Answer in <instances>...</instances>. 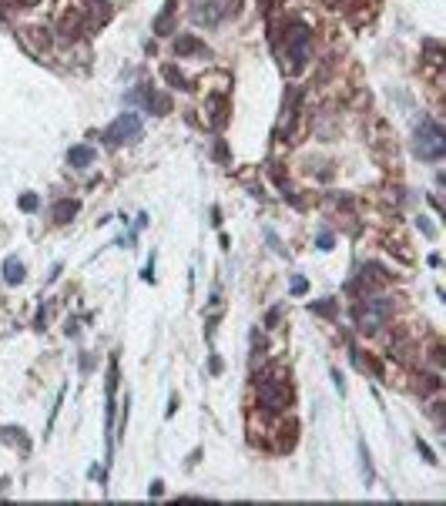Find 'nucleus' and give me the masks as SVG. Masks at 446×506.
<instances>
[{"label":"nucleus","mask_w":446,"mask_h":506,"mask_svg":"<svg viewBox=\"0 0 446 506\" xmlns=\"http://www.w3.org/2000/svg\"><path fill=\"white\" fill-rule=\"evenodd\" d=\"M309 44H312V31L306 24H292L286 31V54L292 57L289 71H299V67L309 64Z\"/></svg>","instance_id":"obj_4"},{"label":"nucleus","mask_w":446,"mask_h":506,"mask_svg":"<svg viewBox=\"0 0 446 506\" xmlns=\"http://www.w3.org/2000/svg\"><path fill=\"white\" fill-rule=\"evenodd\" d=\"M393 316V299L389 295H369L356 305V325L359 332H376L379 325H386V319Z\"/></svg>","instance_id":"obj_2"},{"label":"nucleus","mask_w":446,"mask_h":506,"mask_svg":"<svg viewBox=\"0 0 446 506\" xmlns=\"http://www.w3.org/2000/svg\"><path fill=\"white\" fill-rule=\"evenodd\" d=\"M225 108H229V101L222 94H212L208 97V121H212V128H222L225 124Z\"/></svg>","instance_id":"obj_12"},{"label":"nucleus","mask_w":446,"mask_h":506,"mask_svg":"<svg viewBox=\"0 0 446 506\" xmlns=\"http://www.w3.org/2000/svg\"><path fill=\"white\" fill-rule=\"evenodd\" d=\"M20 208H24V211H34V208H38V195H24V198H20Z\"/></svg>","instance_id":"obj_19"},{"label":"nucleus","mask_w":446,"mask_h":506,"mask_svg":"<svg viewBox=\"0 0 446 506\" xmlns=\"http://www.w3.org/2000/svg\"><path fill=\"white\" fill-rule=\"evenodd\" d=\"M306 292V279H292V295H302Z\"/></svg>","instance_id":"obj_21"},{"label":"nucleus","mask_w":446,"mask_h":506,"mask_svg":"<svg viewBox=\"0 0 446 506\" xmlns=\"http://www.w3.org/2000/svg\"><path fill=\"white\" fill-rule=\"evenodd\" d=\"M312 312H315V316H332V312H336V302H315V305H312Z\"/></svg>","instance_id":"obj_18"},{"label":"nucleus","mask_w":446,"mask_h":506,"mask_svg":"<svg viewBox=\"0 0 446 506\" xmlns=\"http://www.w3.org/2000/svg\"><path fill=\"white\" fill-rule=\"evenodd\" d=\"M81 27H84V17L67 10V14L60 17V27H58V31H60V40H78L81 38Z\"/></svg>","instance_id":"obj_9"},{"label":"nucleus","mask_w":446,"mask_h":506,"mask_svg":"<svg viewBox=\"0 0 446 506\" xmlns=\"http://www.w3.org/2000/svg\"><path fill=\"white\" fill-rule=\"evenodd\" d=\"M91 161H94V148H88V145H74L67 151V165L71 168H88Z\"/></svg>","instance_id":"obj_10"},{"label":"nucleus","mask_w":446,"mask_h":506,"mask_svg":"<svg viewBox=\"0 0 446 506\" xmlns=\"http://www.w3.org/2000/svg\"><path fill=\"white\" fill-rule=\"evenodd\" d=\"M420 228H423V235H427V238H433V235H436V231H433V225H429L427 218H420Z\"/></svg>","instance_id":"obj_23"},{"label":"nucleus","mask_w":446,"mask_h":506,"mask_svg":"<svg viewBox=\"0 0 446 506\" xmlns=\"http://www.w3.org/2000/svg\"><path fill=\"white\" fill-rule=\"evenodd\" d=\"M225 10H229L225 0H201V3L192 10V17H195V24H218V17H222Z\"/></svg>","instance_id":"obj_6"},{"label":"nucleus","mask_w":446,"mask_h":506,"mask_svg":"<svg viewBox=\"0 0 446 506\" xmlns=\"http://www.w3.org/2000/svg\"><path fill=\"white\" fill-rule=\"evenodd\" d=\"M78 208H81L78 202H71V198H67V202H58L51 215H54V222H71V218L78 215Z\"/></svg>","instance_id":"obj_15"},{"label":"nucleus","mask_w":446,"mask_h":506,"mask_svg":"<svg viewBox=\"0 0 446 506\" xmlns=\"http://www.w3.org/2000/svg\"><path fill=\"white\" fill-rule=\"evenodd\" d=\"M161 487H165V483H161V480H155V483H151V489H148V493H151V496H161Z\"/></svg>","instance_id":"obj_24"},{"label":"nucleus","mask_w":446,"mask_h":506,"mask_svg":"<svg viewBox=\"0 0 446 506\" xmlns=\"http://www.w3.org/2000/svg\"><path fill=\"white\" fill-rule=\"evenodd\" d=\"M135 138H141V117L131 111L117 114L115 121L104 128V141L108 145H124V141H135Z\"/></svg>","instance_id":"obj_5"},{"label":"nucleus","mask_w":446,"mask_h":506,"mask_svg":"<svg viewBox=\"0 0 446 506\" xmlns=\"http://www.w3.org/2000/svg\"><path fill=\"white\" fill-rule=\"evenodd\" d=\"M255 395H258V406L269 413H282L292 406V389L275 375H262V382L255 386Z\"/></svg>","instance_id":"obj_3"},{"label":"nucleus","mask_w":446,"mask_h":506,"mask_svg":"<svg viewBox=\"0 0 446 506\" xmlns=\"http://www.w3.org/2000/svg\"><path fill=\"white\" fill-rule=\"evenodd\" d=\"M128 101H144V104H148V111H155V114H168V111H172V101H168L165 94L151 91V88H144V91L128 94Z\"/></svg>","instance_id":"obj_7"},{"label":"nucleus","mask_w":446,"mask_h":506,"mask_svg":"<svg viewBox=\"0 0 446 506\" xmlns=\"http://www.w3.org/2000/svg\"><path fill=\"white\" fill-rule=\"evenodd\" d=\"M416 450H420L423 456H427V463H436V456H433V450H429V446L423 443V439H416Z\"/></svg>","instance_id":"obj_20"},{"label":"nucleus","mask_w":446,"mask_h":506,"mask_svg":"<svg viewBox=\"0 0 446 506\" xmlns=\"http://www.w3.org/2000/svg\"><path fill=\"white\" fill-rule=\"evenodd\" d=\"M172 14H175V0H168V3H165V10L155 17V34H161V38H165V34H172V31H175V27H172Z\"/></svg>","instance_id":"obj_13"},{"label":"nucleus","mask_w":446,"mask_h":506,"mask_svg":"<svg viewBox=\"0 0 446 506\" xmlns=\"http://www.w3.org/2000/svg\"><path fill=\"white\" fill-rule=\"evenodd\" d=\"M17 3H24V7H34V3H38V0H17Z\"/></svg>","instance_id":"obj_25"},{"label":"nucleus","mask_w":446,"mask_h":506,"mask_svg":"<svg viewBox=\"0 0 446 506\" xmlns=\"http://www.w3.org/2000/svg\"><path fill=\"white\" fill-rule=\"evenodd\" d=\"M88 14H91V27H104L111 20V7L108 0H88Z\"/></svg>","instance_id":"obj_11"},{"label":"nucleus","mask_w":446,"mask_h":506,"mask_svg":"<svg viewBox=\"0 0 446 506\" xmlns=\"http://www.w3.org/2000/svg\"><path fill=\"white\" fill-rule=\"evenodd\" d=\"M161 74L168 77V81H172L175 88H181V91H192V84H188V77L181 74V71H178V67H175V64H165V67H161Z\"/></svg>","instance_id":"obj_16"},{"label":"nucleus","mask_w":446,"mask_h":506,"mask_svg":"<svg viewBox=\"0 0 446 506\" xmlns=\"http://www.w3.org/2000/svg\"><path fill=\"white\" fill-rule=\"evenodd\" d=\"M359 459H363V476H366V487H369V483H372V463H369L366 443H359Z\"/></svg>","instance_id":"obj_17"},{"label":"nucleus","mask_w":446,"mask_h":506,"mask_svg":"<svg viewBox=\"0 0 446 506\" xmlns=\"http://www.w3.org/2000/svg\"><path fill=\"white\" fill-rule=\"evenodd\" d=\"M319 248H322V252H329V248H332V235H319Z\"/></svg>","instance_id":"obj_22"},{"label":"nucleus","mask_w":446,"mask_h":506,"mask_svg":"<svg viewBox=\"0 0 446 506\" xmlns=\"http://www.w3.org/2000/svg\"><path fill=\"white\" fill-rule=\"evenodd\" d=\"M413 151H416L423 161H440V158L446 154V134H443V128H440L436 121L423 117V121L416 124V131H413Z\"/></svg>","instance_id":"obj_1"},{"label":"nucleus","mask_w":446,"mask_h":506,"mask_svg":"<svg viewBox=\"0 0 446 506\" xmlns=\"http://www.w3.org/2000/svg\"><path fill=\"white\" fill-rule=\"evenodd\" d=\"M175 54L178 57H188V54L208 57V47H205V44H201L198 38H192V34H181V38L175 40Z\"/></svg>","instance_id":"obj_8"},{"label":"nucleus","mask_w":446,"mask_h":506,"mask_svg":"<svg viewBox=\"0 0 446 506\" xmlns=\"http://www.w3.org/2000/svg\"><path fill=\"white\" fill-rule=\"evenodd\" d=\"M3 281H7V285L24 281V262H20V259H7V262H3Z\"/></svg>","instance_id":"obj_14"}]
</instances>
